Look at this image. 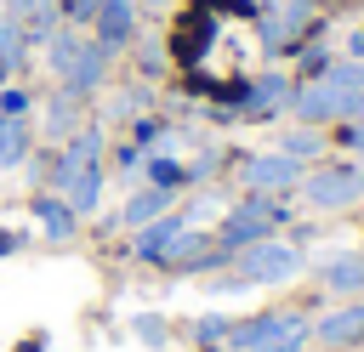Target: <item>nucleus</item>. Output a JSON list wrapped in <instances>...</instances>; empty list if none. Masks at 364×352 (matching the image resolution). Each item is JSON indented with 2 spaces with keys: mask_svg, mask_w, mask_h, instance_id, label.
Returning <instances> with one entry per match:
<instances>
[{
  "mask_svg": "<svg viewBox=\"0 0 364 352\" xmlns=\"http://www.w3.org/2000/svg\"><path fill=\"white\" fill-rule=\"evenodd\" d=\"M171 204H176V193H165V187H136V193L119 204V221H125V227H142V221L165 216Z\"/></svg>",
  "mask_w": 364,
  "mask_h": 352,
  "instance_id": "obj_15",
  "label": "nucleus"
},
{
  "mask_svg": "<svg viewBox=\"0 0 364 352\" xmlns=\"http://www.w3.org/2000/svg\"><path fill=\"white\" fill-rule=\"evenodd\" d=\"M108 62H114V51L108 45H97V40H85L63 68H57V91L63 97H91V91H102V79H108Z\"/></svg>",
  "mask_w": 364,
  "mask_h": 352,
  "instance_id": "obj_6",
  "label": "nucleus"
},
{
  "mask_svg": "<svg viewBox=\"0 0 364 352\" xmlns=\"http://www.w3.org/2000/svg\"><path fill=\"white\" fill-rule=\"evenodd\" d=\"M313 341H318L324 352H353V346H364V301L353 295V301L318 312V318H313Z\"/></svg>",
  "mask_w": 364,
  "mask_h": 352,
  "instance_id": "obj_9",
  "label": "nucleus"
},
{
  "mask_svg": "<svg viewBox=\"0 0 364 352\" xmlns=\"http://www.w3.org/2000/svg\"><path fill=\"white\" fill-rule=\"evenodd\" d=\"M63 199L74 204V216H91V210L102 204V159H97V165H85V170L63 187Z\"/></svg>",
  "mask_w": 364,
  "mask_h": 352,
  "instance_id": "obj_17",
  "label": "nucleus"
},
{
  "mask_svg": "<svg viewBox=\"0 0 364 352\" xmlns=\"http://www.w3.org/2000/svg\"><path fill=\"white\" fill-rule=\"evenodd\" d=\"M364 199V165H318L301 176V204L307 210H347Z\"/></svg>",
  "mask_w": 364,
  "mask_h": 352,
  "instance_id": "obj_5",
  "label": "nucleus"
},
{
  "mask_svg": "<svg viewBox=\"0 0 364 352\" xmlns=\"http://www.w3.org/2000/svg\"><path fill=\"white\" fill-rule=\"evenodd\" d=\"M245 284H284V278H296L301 273V250L296 244H284L279 233L273 238H262V244H245V250H233V261H228Z\"/></svg>",
  "mask_w": 364,
  "mask_h": 352,
  "instance_id": "obj_4",
  "label": "nucleus"
},
{
  "mask_svg": "<svg viewBox=\"0 0 364 352\" xmlns=\"http://www.w3.org/2000/svg\"><path fill=\"white\" fill-rule=\"evenodd\" d=\"M34 153V131L28 119H0V170H23Z\"/></svg>",
  "mask_w": 364,
  "mask_h": 352,
  "instance_id": "obj_16",
  "label": "nucleus"
},
{
  "mask_svg": "<svg viewBox=\"0 0 364 352\" xmlns=\"http://www.w3.org/2000/svg\"><path fill=\"white\" fill-rule=\"evenodd\" d=\"M0 6H6V17H23V11L34 6V0H0Z\"/></svg>",
  "mask_w": 364,
  "mask_h": 352,
  "instance_id": "obj_28",
  "label": "nucleus"
},
{
  "mask_svg": "<svg viewBox=\"0 0 364 352\" xmlns=\"http://www.w3.org/2000/svg\"><path fill=\"white\" fill-rule=\"evenodd\" d=\"M284 221H290V204H279L273 193H250V199H239V204L222 216V227H216V244L233 255V250H245V244H262V238H273Z\"/></svg>",
  "mask_w": 364,
  "mask_h": 352,
  "instance_id": "obj_3",
  "label": "nucleus"
},
{
  "mask_svg": "<svg viewBox=\"0 0 364 352\" xmlns=\"http://www.w3.org/2000/svg\"><path fill=\"white\" fill-rule=\"evenodd\" d=\"M353 352H358V346H353Z\"/></svg>",
  "mask_w": 364,
  "mask_h": 352,
  "instance_id": "obj_30",
  "label": "nucleus"
},
{
  "mask_svg": "<svg viewBox=\"0 0 364 352\" xmlns=\"http://www.w3.org/2000/svg\"><path fill=\"white\" fill-rule=\"evenodd\" d=\"M23 57H28L23 23H17V17H0V79H6V74H17V68H23Z\"/></svg>",
  "mask_w": 364,
  "mask_h": 352,
  "instance_id": "obj_20",
  "label": "nucleus"
},
{
  "mask_svg": "<svg viewBox=\"0 0 364 352\" xmlns=\"http://www.w3.org/2000/svg\"><path fill=\"white\" fill-rule=\"evenodd\" d=\"M222 261H233V255L216 244V233L182 227V233H176V244H171V255H165L159 267H165V273H199V278H205V273H216Z\"/></svg>",
  "mask_w": 364,
  "mask_h": 352,
  "instance_id": "obj_7",
  "label": "nucleus"
},
{
  "mask_svg": "<svg viewBox=\"0 0 364 352\" xmlns=\"http://www.w3.org/2000/svg\"><path fill=\"white\" fill-rule=\"evenodd\" d=\"M290 97H296V85L273 68V74H256V79L239 91V108H233V114H239V119H273L279 108L290 114Z\"/></svg>",
  "mask_w": 364,
  "mask_h": 352,
  "instance_id": "obj_10",
  "label": "nucleus"
},
{
  "mask_svg": "<svg viewBox=\"0 0 364 352\" xmlns=\"http://www.w3.org/2000/svg\"><path fill=\"white\" fill-rule=\"evenodd\" d=\"M40 131H46V142H68V136L80 131V102L57 91V97L46 102V125H40Z\"/></svg>",
  "mask_w": 364,
  "mask_h": 352,
  "instance_id": "obj_18",
  "label": "nucleus"
},
{
  "mask_svg": "<svg viewBox=\"0 0 364 352\" xmlns=\"http://www.w3.org/2000/svg\"><path fill=\"white\" fill-rule=\"evenodd\" d=\"M28 108H34V102H28V91H17V85H6V91H0V119H28Z\"/></svg>",
  "mask_w": 364,
  "mask_h": 352,
  "instance_id": "obj_26",
  "label": "nucleus"
},
{
  "mask_svg": "<svg viewBox=\"0 0 364 352\" xmlns=\"http://www.w3.org/2000/svg\"><path fill=\"white\" fill-rule=\"evenodd\" d=\"M57 11H63V23H74V28H80V23H91V17H97V0H57Z\"/></svg>",
  "mask_w": 364,
  "mask_h": 352,
  "instance_id": "obj_27",
  "label": "nucleus"
},
{
  "mask_svg": "<svg viewBox=\"0 0 364 352\" xmlns=\"http://www.w3.org/2000/svg\"><path fill=\"white\" fill-rule=\"evenodd\" d=\"M313 341V318L290 312V307H267V312H250V318H233L228 329V352H307Z\"/></svg>",
  "mask_w": 364,
  "mask_h": 352,
  "instance_id": "obj_2",
  "label": "nucleus"
},
{
  "mask_svg": "<svg viewBox=\"0 0 364 352\" xmlns=\"http://www.w3.org/2000/svg\"><path fill=\"white\" fill-rule=\"evenodd\" d=\"M188 227V216H176V210H165V216H154V221H142L136 227V244H131V255L142 261V267H159L165 255H171V244H176V233Z\"/></svg>",
  "mask_w": 364,
  "mask_h": 352,
  "instance_id": "obj_12",
  "label": "nucleus"
},
{
  "mask_svg": "<svg viewBox=\"0 0 364 352\" xmlns=\"http://www.w3.org/2000/svg\"><path fill=\"white\" fill-rule=\"evenodd\" d=\"M318 278H324V290H336L341 301H353L358 290H364V255H330L324 267H318Z\"/></svg>",
  "mask_w": 364,
  "mask_h": 352,
  "instance_id": "obj_14",
  "label": "nucleus"
},
{
  "mask_svg": "<svg viewBox=\"0 0 364 352\" xmlns=\"http://www.w3.org/2000/svg\"><path fill=\"white\" fill-rule=\"evenodd\" d=\"M131 329H136V341H148V346H165V341H171L165 312H136V318H131Z\"/></svg>",
  "mask_w": 364,
  "mask_h": 352,
  "instance_id": "obj_24",
  "label": "nucleus"
},
{
  "mask_svg": "<svg viewBox=\"0 0 364 352\" xmlns=\"http://www.w3.org/2000/svg\"><path fill=\"white\" fill-rule=\"evenodd\" d=\"M80 45H85V34H80L74 23H63V28H57V34L46 40V62H51V74H57V68H63V62H68V57H74Z\"/></svg>",
  "mask_w": 364,
  "mask_h": 352,
  "instance_id": "obj_22",
  "label": "nucleus"
},
{
  "mask_svg": "<svg viewBox=\"0 0 364 352\" xmlns=\"http://www.w3.org/2000/svg\"><path fill=\"white\" fill-rule=\"evenodd\" d=\"M239 176H245V187L250 193H290V187H301V159H290V153H250V159H239Z\"/></svg>",
  "mask_w": 364,
  "mask_h": 352,
  "instance_id": "obj_8",
  "label": "nucleus"
},
{
  "mask_svg": "<svg viewBox=\"0 0 364 352\" xmlns=\"http://www.w3.org/2000/svg\"><path fill=\"white\" fill-rule=\"evenodd\" d=\"M91 40L108 45V51H125V45L136 40V0H97Z\"/></svg>",
  "mask_w": 364,
  "mask_h": 352,
  "instance_id": "obj_11",
  "label": "nucleus"
},
{
  "mask_svg": "<svg viewBox=\"0 0 364 352\" xmlns=\"http://www.w3.org/2000/svg\"><path fill=\"white\" fill-rule=\"evenodd\" d=\"M182 170H188V182H210V176L222 170V153H216V148H205V153H199V159H188Z\"/></svg>",
  "mask_w": 364,
  "mask_h": 352,
  "instance_id": "obj_25",
  "label": "nucleus"
},
{
  "mask_svg": "<svg viewBox=\"0 0 364 352\" xmlns=\"http://www.w3.org/2000/svg\"><path fill=\"white\" fill-rule=\"evenodd\" d=\"M142 176H148V187H165V193L188 187V170H182V159H171V153H148V159H142Z\"/></svg>",
  "mask_w": 364,
  "mask_h": 352,
  "instance_id": "obj_19",
  "label": "nucleus"
},
{
  "mask_svg": "<svg viewBox=\"0 0 364 352\" xmlns=\"http://www.w3.org/2000/svg\"><path fill=\"white\" fill-rule=\"evenodd\" d=\"M250 6H267V0H250Z\"/></svg>",
  "mask_w": 364,
  "mask_h": 352,
  "instance_id": "obj_29",
  "label": "nucleus"
},
{
  "mask_svg": "<svg viewBox=\"0 0 364 352\" xmlns=\"http://www.w3.org/2000/svg\"><path fill=\"white\" fill-rule=\"evenodd\" d=\"M318 148H324L318 125H290V131L279 136V153H290V159H307V153H318Z\"/></svg>",
  "mask_w": 364,
  "mask_h": 352,
  "instance_id": "obj_23",
  "label": "nucleus"
},
{
  "mask_svg": "<svg viewBox=\"0 0 364 352\" xmlns=\"http://www.w3.org/2000/svg\"><path fill=\"white\" fill-rule=\"evenodd\" d=\"M364 108V62H330L324 74L301 79L290 97L296 125H341Z\"/></svg>",
  "mask_w": 364,
  "mask_h": 352,
  "instance_id": "obj_1",
  "label": "nucleus"
},
{
  "mask_svg": "<svg viewBox=\"0 0 364 352\" xmlns=\"http://www.w3.org/2000/svg\"><path fill=\"white\" fill-rule=\"evenodd\" d=\"M228 329H233V318H222V312H199V318L188 324V335H193L199 352H216V346L228 341Z\"/></svg>",
  "mask_w": 364,
  "mask_h": 352,
  "instance_id": "obj_21",
  "label": "nucleus"
},
{
  "mask_svg": "<svg viewBox=\"0 0 364 352\" xmlns=\"http://www.w3.org/2000/svg\"><path fill=\"white\" fill-rule=\"evenodd\" d=\"M28 216L40 221V233H46L51 244H63V238H74V221H80V216H74V204H68L63 193H51V187H40V193L28 199Z\"/></svg>",
  "mask_w": 364,
  "mask_h": 352,
  "instance_id": "obj_13",
  "label": "nucleus"
}]
</instances>
